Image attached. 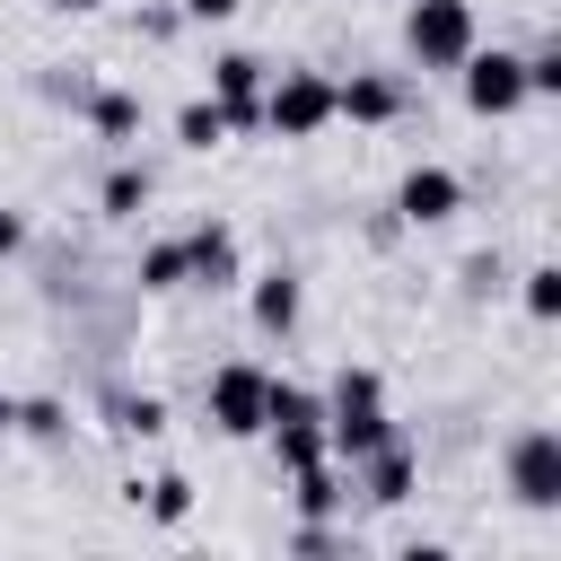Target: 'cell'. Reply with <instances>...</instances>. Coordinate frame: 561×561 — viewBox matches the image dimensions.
<instances>
[{
  "mask_svg": "<svg viewBox=\"0 0 561 561\" xmlns=\"http://www.w3.org/2000/svg\"><path fill=\"white\" fill-rule=\"evenodd\" d=\"M324 123H333V79L289 70V79H272V88H263V131L307 140V131H324Z\"/></svg>",
  "mask_w": 561,
  "mask_h": 561,
  "instance_id": "cell-1",
  "label": "cell"
},
{
  "mask_svg": "<svg viewBox=\"0 0 561 561\" xmlns=\"http://www.w3.org/2000/svg\"><path fill=\"white\" fill-rule=\"evenodd\" d=\"M403 35H412V53H421L430 70H456V61L473 53V9H465V0H412Z\"/></svg>",
  "mask_w": 561,
  "mask_h": 561,
  "instance_id": "cell-2",
  "label": "cell"
},
{
  "mask_svg": "<svg viewBox=\"0 0 561 561\" xmlns=\"http://www.w3.org/2000/svg\"><path fill=\"white\" fill-rule=\"evenodd\" d=\"M263 403H272V377H263V368L237 359V368L210 377V430H219V438H254V430H263Z\"/></svg>",
  "mask_w": 561,
  "mask_h": 561,
  "instance_id": "cell-3",
  "label": "cell"
},
{
  "mask_svg": "<svg viewBox=\"0 0 561 561\" xmlns=\"http://www.w3.org/2000/svg\"><path fill=\"white\" fill-rule=\"evenodd\" d=\"M456 70H465V105L473 114H517L526 105V61L517 53H465Z\"/></svg>",
  "mask_w": 561,
  "mask_h": 561,
  "instance_id": "cell-4",
  "label": "cell"
},
{
  "mask_svg": "<svg viewBox=\"0 0 561 561\" xmlns=\"http://www.w3.org/2000/svg\"><path fill=\"white\" fill-rule=\"evenodd\" d=\"M508 482L526 508H561V430H526L508 456Z\"/></svg>",
  "mask_w": 561,
  "mask_h": 561,
  "instance_id": "cell-5",
  "label": "cell"
},
{
  "mask_svg": "<svg viewBox=\"0 0 561 561\" xmlns=\"http://www.w3.org/2000/svg\"><path fill=\"white\" fill-rule=\"evenodd\" d=\"M210 96L228 105V131L263 123V61H254V53H219V61H210Z\"/></svg>",
  "mask_w": 561,
  "mask_h": 561,
  "instance_id": "cell-6",
  "label": "cell"
},
{
  "mask_svg": "<svg viewBox=\"0 0 561 561\" xmlns=\"http://www.w3.org/2000/svg\"><path fill=\"white\" fill-rule=\"evenodd\" d=\"M456 202H465V184H456L447 167H412V175H403V193H394V210H403L412 228H438V219H456Z\"/></svg>",
  "mask_w": 561,
  "mask_h": 561,
  "instance_id": "cell-7",
  "label": "cell"
},
{
  "mask_svg": "<svg viewBox=\"0 0 561 561\" xmlns=\"http://www.w3.org/2000/svg\"><path fill=\"white\" fill-rule=\"evenodd\" d=\"M184 272H193L202 289H228V280H237V237H228L219 219L193 228V237H184Z\"/></svg>",
  "mask_w": 561,
  "mask_h": 561,
  "instance_id": "cell-8",
  "label": "cell"
},
{
  "mask_svg": "<svg viewBox=\"0 0 561 561\" xmlns=\"http://www.w3.org/2000/svg\"><path fill=\"white\" fill-rule=\"evenodd\" d=\"M359 482H368V500H386V508H394V500L412 491V456H403V447L386 438L377 456H359Z\"/></svg>",
  "mask_w": 561,
  "mask_h": 561,
  "instance_id": "cell-9",
  "label": "cell"
},
{
  "mask_svg": "<svg viewBox=\"0 0 561 561\" xmlns=\"http://www.w3.org/2000/svg\"><path fill=\"white\" fill-rule=\"evenodd\" d=\"M403 96H394V79H351V88H333V114H351V123H386Z\"/></svg>",
  "mask_w": 561,
  "mask_h": 561,
  "instance_id": "cell-10",
  "label": "cell"
},
{
  "mask_svg": "<svg viewBox=\"0 0 561 561\" xmlns=\"http://www.w3.org/2000/svg\"><path fill=\"white\" fill-rule=\"evenodd\" d=\"M254 324H263V333H289V324H298V280H289V272H263V280H254Z\"/></svg>",
  "mask_w": 561,
  "mask_h": 561,
  "instance_id": "cell-11",
  "label": "cell"
},
{
  "mask_svg": "<svg viewBox=\"0 0 561 561\" xmlns=\"http://www.w3.org/2000/svg\"><path fill=\"white\" fill-rule=\"evenodd\" d=\"M175 140H184V149H219V140H228V105H219V96H193V105L175 114Z\"/></svg>",
  "mask_w": 561,
  "mask_h": 561,
  "instance_id": "cell-12",
  "label": "cell"
},
{
  "mask_svg": "<svg viewBox=\"0 0 561 561\" xmlns=\"http://www.w3.org/2000/svg\"><path fill=\"white\" fill-rule=\"evenodd\" d=\"M342 500H351V491H342V473H333L324 456H316V465H298V508H307L316 526H324V517H333Z\"/></svg>",
  "mask_w": 561,
  "mask_h": 561,
  "instance_id": "cell-13",
  "label": "cell"
},
{
  "mask_svg": "<svg viewBox=\"0 0 561 561\" xmlns=\"http://www.w3.org/2000/svg\"><path fill=\"white\" fill-rule=\"evenodd\" d=\"M272 447H280V465L298 473V465L324 456V421H272Z\"/></svg>",
  "mask_w": 561,
  "mask_h": 561,
  "instance_id": "cell-14",
  "label": "cell"
},
{
  "mask_svg": "<svg viewBox=\"0 0 561 561\" xmlns=\"http://www.w3.org/2000/svg\"><path fill=\"white\" fill-rule=\"evenodd\" d=\"M193 272H184V237H167V245H149L140 254V289H184Z\"/></svg>",
  "mask_w": 561,
  "mask_h": 561,
  "instance_id": "cell-15",
  "label": "cell"
},
{
  "mask_svg": "<svg viewBox=\"0 0 561 561\" xmlns=\"http://www.w3.org/2000/svg\"><path fill=\"white\" fill-rule=\"evenodd\" d=\"M88 114H96V131H105V140H131V131H140V96H123V88H105Z\"/></svg>",
  "mask_w": 561,
  "mask_h": 561,
  "instance_id": "cell-16",
  "label": "cell"
},
{
  "mask_svg": "<svg viewBox=\"0 0 561 561\" xmlns=\"http://www.w3.org/2000/svg\"><path fill=\"white\" fill-rule=\"evenodd\" d=\"M140 202H149V175H140V167H114V175H105V210H114V219H140Z\"/></svg>",
  "mask_w": 561,
  "mask_h": 561,
  "instance_id": "cell-17",
  "label": "cell"
},
{
  "mask_svg": "<svg viewBox=\"0 0 561 561\" xmlns=\"http://www.w3.org/2000/svg\"><path fill=\"white\" fill-rule=\"evenodd\" d=\"M272 421H324V403L307 394V386H272V403H263V430Z\"/></svg>",
  "mask_w": 561,
  "mask_h": 561,
  "instance_id": "cell-18",
  "label": "cell"
},
{
  "mask_svg": "<svg viewBox=\"0 0 561 561\" xmlns=\"http://www.w3.org/2000/svg\"><path fill=\"white\" fill-rule=\"evenodd\" d=\"M184 508H193V482H184V473H158V482H149V517H158V526H175Z\"/></svg>",
  "mask_w": 561,
  "mask_h": 561,
  "instance_id": "cell-19",
  "label": "cell"
},
{
  "mask_svg": "<svg viewBox=\"0 0 561 561\" xmlns=\"http://www.w3.org/2000/svg\"><path fill=\"white\" fill-rule=\"evenodd\" d=\"M561 88V53L543 44V53H526V96H552Z\"/></svg>",
  "mask_w": 561,
  "mask_h": 561,
  "instance_id": "cell-20",
  "label": "cell"
},
{
  "mask_svg": "<svg viewBox=\"0 0 561 561\" xmlns=\"http://www.w3.org/2000/svg\"><path fill=\"white\" fill-rule=\"evenodd\" d=\"M123 430L158 438V430H167V403H158V394H131V403H123Z\"/></svg>",
  "mask_w": 561,
  "mask_h": 561,
  "instance_id": "cell-21",
  "label": "cell"
},
{
  "mask_svg": "<svg viewBox=\"0 0 561 561\" xmlns=\"http://www.w3.org/2000/svg\"><path fill=\"white\" fill-rule=\"evenodd\" d=\"M526 307H535V316H552V307H561V272H552V263H543V272H526Z\"/></svg>",
  "mask_w": 561,
  "mask_h": 561,
  "instance_id": "cell-22",
  "label": "cell"
},
{
  "mask_svg": "<svg viewBox=\"0 0 561 561\" xmlns=\"http://www.w3.org/2000/svg\"><path fill=\"white\" fill-rule=\"evenodd\" d=\"M18 430H35V438H53V430H61V403H18Z\"/></svg>",
  "mask_w": 561,
  "mask_h": 561,
  "instance_id": "cell-23",
  "label": "cell"
},
{
  "mask_svg": "<svg viewBox=\"0 0 561 561\" xmlns=\"http://www.w3.org/2000/svg\"><path fill=\"white\" fill-rule=\"evenodd\" d=\"M184 18H202V26H210V18H237V0H184Z\"/></svg>",
  "mask_w": 561,
  "mask_h": 561,
  "instance_id": "cell-24",
  "label": "cell"
},
{
  "mask_svg": "<svg viewBox=\"0 0 561 561\" xmlns=\"http://www.w3.org/2000/svg\"><path fill=\"white\" fill-rule=\"evenodd\" d=\"M18 245H26V219H18V210H0V254H18Z\"/></svg>",
  "mask_w": 561,
  "mask_h": 561,
  "instance_id": "cell-25",
  "label": "cell"
},
{
  "mask_svg": "<svg viewBox=\"0 0 561 561\" xmlns=\"http://www.w3.org/2000/svg\"><path fill=\"white\" fill-rule=\"evenodd\" d=\"M9 421H18V403H9V394H0V430H9Z\"/></svg>",
  "mask_w": 561,
  "mask_h": 561,
  "instance_id": "cell-26",
  "label": "cell"
},
{
  "mask_svg": "<svg viewBox=\"0 0 561 561\" xmlns=\"http://www.w3.org/2000/svg\"><path fill=\"white\" fill-rule=\"evenodd\" d=\"M53 9H96V0H53Z\"/></svg>",
  "mask_w": 561,
  "mask_h": 561,
  "instance_id": "cell-27",
  "label": "cell"
}]
</instances>
